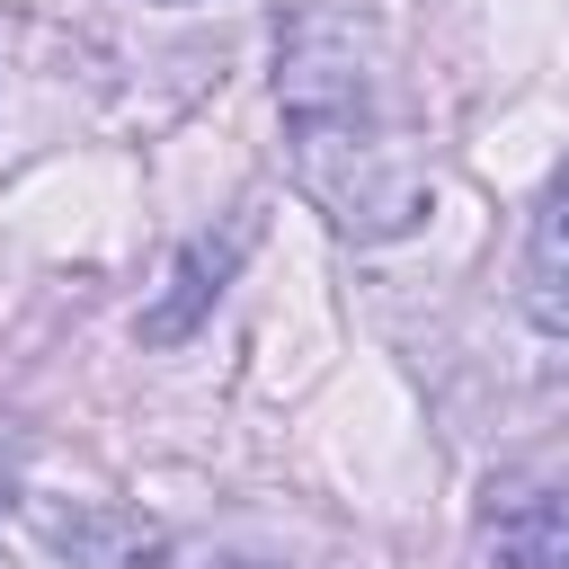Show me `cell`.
<instances>
[{
  "label": "cell",
  "mask_w": 569,
  "mask_h": 569,
  "mask_svg": "<svg viewBox=\"0 0 569 569\" xmlns=\"http://www.w3.org/2000/svg\"><path fill=\"white\" fill-rule=\"evenodd\" d=\"M276 116H284V160L311 213L338 240H409L436 213V178L391 107V80L373 44L338 18H293L276 36Z\"/></svg>",
  "instance_id": "1"
},
{
  "label": "cell",
  "mask_w": 569,
  "mask_h": 569,
  "mask_svg": "<svg viewBox=\"0 0 569 569\" xmlns=\"http://www.w3.org/2000/svg\"><path fill=\"white\" fill-rule=\"evenodd\" d=\"M169 9H178V0H169Z\"/></svg>",
  "instance_id": "7"
},
{
  "label": "cell",
  "mask_w": 569,
  "mask_h": 569,
  "mask_svg": "<svg viewBox=\"0 0 569 569\" xmlns=\"http://www.w3.org/2000/svg\"><path fill=\"white\" fill-rule=\"evenodd\" d=\"M525 320L542 338H569V160L551 169V187L525 222Z\"/></svg>",
  "instance_id": "5"
},
{
  "label": "cell",
  "mask_w": 569,
  "mask_h": 569,
  "mask_svg": "<svg viewBox=\"0 0 569 569\" xmlns=\"http://www.w3.org/2000/svg\"><path fill=\"white\" fill-rule=\"evenodd\" d=\"M0 507H9V462H0Z\"/></svg>",
  "instance_id": "6"
},
{
  "label": "cell",
  "mask_w": 569,
  "mask_h": 569,
  "mask_svg": "<svg viewBox=\"0 0 569 569\" xmlns=\"http://www.w3.org/2000/svg\"><path fill=\"white\" fill-rule=\"evenodd\" d=\"M258 249V213L240 204L222 231H196V240H178V258H169V276H160V293L142 302V347H178V338H196L204 329V311L222 302V284L240 276V258Z\"/></svg>",
  "instance_id": "2"
},
{
  "label": "cell",
  "mask_w": 569,
  "mask_h": 569,
  "mask_svg": "<svg viewBox=\"0 0 569 569\" xmlns=\"http://www.w3.org/2000/svg\"><path fill=\"white\" fill-rule=\"evenodd\" d=\"M44 533L80 569H222V551H204L196 533H178L160 516H133V507H53Z\"/></svg>",
  "instance_id": "3"
},
{
  "label": "cell",
  "mask_w": 569,
  "mask_h": 569,
  "mask_svg": "<svg viewBox=\"0 0 569 569\" xmlns=\"http://www.w3.org/2000/svg\"><path fill=\"white\" fill-rule=\"evenodd\" d=\"M489 569H569V480H498L480 516Z\"/></svg>",
  "instance_id": "4"
}]
</instances>
